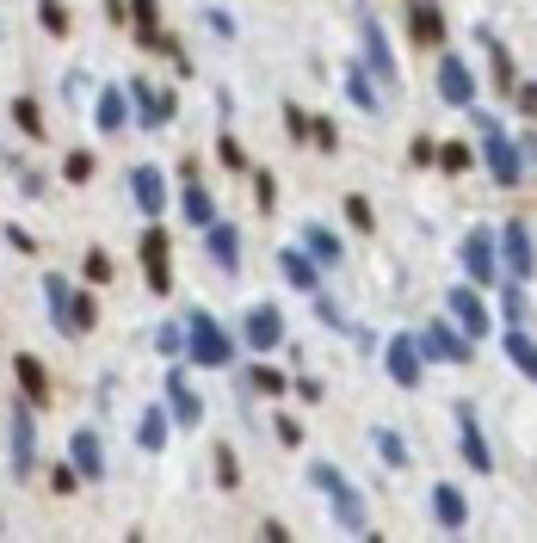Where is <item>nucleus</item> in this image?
Segmentation results:
<instances>
[{
  "mask_svg": "<svg viewBox=\"0 0 537 543\" xmlns=\"http://www.w3.org/2000/svg\"><path fill=\"white\" fill-rule=\"evenodd\" d=\"M167 432H173L167 408H149V414L136 420V445H142V451H167Z\"/></svg>",
  "mask_w": 537,
  "mask_h": 543,
  "instance_id": "28",
  "label": "nucleus"
},
{
  "mask_svg": "<svg viewBox=\"0 0 537 543\" xmlns=\"http://www.w3.org/2000/svg\"><path fill=\"white\" fill-rule=\"evenodd\" d=\"M470 346L476 340H463L457 328H445V321H433V328L420 334V358H439V365H470V358H476Z\"/></svg>",
  "mask_w": 537,
  "mask_h": 543,
  "instance_id": "10",
  "label": "nucleus"
},
{
  "mask_svg": "<svg viewBox=\"0 0 537 543\" xmlns=\"http://www.w3.org/2000/svg\"><path fill=\"white\" fill-rule=\"evenodd\" d=\"M309 136H315V149H321V155H334V149H340V130H334L328 118H309Z\"/></svg>",
  "mask_w": 537,
  "mask_h": 543,
  "instance_id": "43",
  "label": "nucleus"
},
{
  "mask_svg": "<svg viewBox=\"0 0 537 543\" xmlns=\"http://www.w3.org/2000/svg\"><path fill=\"white\" fill-rule=\"evenodd\" d=\"M457 439H463V463H470L476 476H494V451H488V439H482L470 402H457Z\"/></svg>",
  "mask_w": 537,
  "mask_h": 543,
  "instance_id": "12",
  "label": "nucleus"
},
{
  "mask_svg": "<svg viewBox=\"0 0 537 543\" xmlns=\"http://www.w3.org/2000/svg\"><path fill=\"white\" fill-rule=\"evenodd\" d=\"M155 352H161V358H179V352H186V328H179V321H161Z\"/></svg>",
  "mask_w": 537,
  "mask_h": 543,
  "instance_id": "42",
  "label": "nucleus"
},
{
  "mask_svg": "<svg viewBox=\"0 0 537 543\" xmlns=\"http://www.w3.org/2000/svg\"><path fill=\"white\" fill-rule=\"evenodd\" d=\"M13 124H19L31 142H44V136H50V124H44V112H38V99H13Z\"/></svg>",
  "mask_w": 537,
  "mask_h": 543,
  "instance_id": "33",
  "label": "nucleus"
},
{
  "mask_svg": "<svg viewBox=\"0 0 537 543\" xmlns=\"http://www.w3.org/2000/svg\"><path fill=\"white\" fill-rule=\"evenodd\" d=\"M93 124H99L105 136H118V130L130 124V93H124V87H105L99 105H93Z\"/></svg>",
  "mask_w": 537,
  "mask_h": 543,
  "instance_id": "24",
  "label": "nucleus"
},
{
  "mask_svg": "<svg viewBox=\"0 0 537 543\" xmlns=\"http://www.w3.org/2000/svg\"><path fill=\"white\" fill-rule=\"evenodd\" d=\"M272 198H278V179L260 167V173H254V204H260V210H272Z\"/></svg>",
  "mask_w": 537,
  "mask_h": 543,
  "instance_id": "46",
  "label": "nucleus"
},
{
  "mask_svg": "<svg viewBox=\"0 0 537 543\" xmlns=\"http://www.w3.org/2000/svg\"><path fill=\"white\" fill-rule=\"evenodd\" d=\"M494 253H507V272H513L519 284H531V266H537V253H531V223H525V216H513V223L494 235Z\"/></svg>",
  "mask_w": 537,
  "mask_h": 543,
  "instance_id": "7",
  "label": "nucleus"
},
{
  "mask_svg": "<svg viewBox=\"0 0 537 543\" xmlns=\"http://www.w3.org/2000/svg\"><path fill=\"white\" fill-rule=\"evenodd\" d=\"M81 272H87V284H112V253H105V247H87V260H81Z\"/></svg>",
  "mask_w": 537,
  "mask_h": 543,
  "instance_id": "38",
  "label": "nucleus"
},
{
  "mask_svg": "<svg viewBox=\"0 0 537 543\" xmlns=\"http://www.w3.org/2000/svg\"><path fill=\"white\" fill-rule=\"evenodd\" d=\"M130 19H136V38L155 50V38H161V7H155V0H130Z\"/></svg>",
  "mask_w": 537,
  "mask_h": 543,
  "instance_id": "32",
  "label": "nucleus"
},
{
  "mask_svg": "<svg viewBox=\"0 0 537 543\" xmlns=\"http://www.w3.org/2000/svg\"><path fill=\"white\" fill-rule=\"evenodd\" d=\"M371 445H377V457H383L389 469H408V463H414L408 439H402V432H389V426H377V432H371Z\"/></svg>",
  "mask_w": 537,
  "mask_h": 543,
  "instance_id": "29",
  "label": "nucleus"
},
{
  "mask_svg": "<svg viewBox=\"0 0 537 543\" xmlns=\"http://www.w3.org/2000/svg\"><path fill=\"white\" fill-rule=\"evenodd\" d=\"M482 44L494 50V87H500V93H507V87L519 81V68H513V56H507V44H494V38H488V31H482Z\"/></svg>",
  "mask_w": 537,
  "mask_h": 543,
  "instance_id": "35",
  "label": "nucleus"
},
{
  "mask_svg": "<svg viewBox=\"0 0 537 543\" xmlns=\"http://www.w3.org/2000/svg\"><path fill=\"white\" fill-rule=\"evenodd\" d=\"M13 377H19V389H25V402H31V408H44V402H50V371H44L31 352H13Z\"/></svg>",
  "mask_w": 537,
  "mask_h": 543,
  "instance_id": "22",
  "label": "nucleus"
},
{
  "mask_svg": "<svg viewBox=\"0 0 537 543\" xmlns=\"http://www.w3.org/2000/svg\"><path fill=\"white\" fill-rule=\"evenodd\" d=\"M358 38H365V75H377L383 87H402V68H396V50H389L377 13H358Z\"/></svg>",
  "mask_w": 537,
  "mask_h": 543,
  "instance_id": "6",
  "label": "nucleus"
},
{
  "mask_svg": "<svg viewBox=\"0 0 537 543\" xmlns=\"http://www.w3.org/2000/svg\"><path fill=\"white\" fill-rule=\"evenodd\" d=\"M186 358H192V365L223 371V365H235V340L210 315H186Z\"/></svg>",
  "mask_w": 537,
  "mask_h": 543,
  "instance_id": "3",
  "label": "nucleus"
},
{
  "mask_svg": "<svg viewBox=\"0 0 537 543\" xmlns=\"http://www.w3.org/2000/svg\"><path fill=\"white\" fill-rule=\"evenodd\" d=\"M204 253L217 260V272H241V235H235V223H223V216H210L204 223Z\"/></svg>",
  "mask_w": 537,
  "mask_h": 543,
  "instance_id": "13",
  "label": "nucleus"
},
{
  "mask_svg": "<svg viewBox=\"0 0 537 543\" xmlns=\"http://www.w3.org/2000/svg\"><path fill=\"white\" fill-rule=\"evenodd\" d=\"M217 161L241 173V167H247V149H241V142H235V136H217Z\"/></svg>",
  "mask_w": 537,
  "mask_h": 543,
  "instance_id": "44",
  "label": "nucleus"
},
{
  "mask_svg": "<svg viewBox=\"0 0 537 543\" xmlns=\"http://www.w3.org/2000/svg\"><path fill=\"white\" fill-rule=\"evenodd\" d=\"M383 371L396 377L402 389H420V371H426V358H420V340H408V334H396L383 346Z\"/></svg>",
  "mask_w": 537,
  "mask_h": 543,
  "instance_id": "11",
  "label": "nucleus"
},
{
  "mask_svg": "<svg viewBox=\"0 0 537 543\" xmlns=\"http://www.w3.org/2000/svg\"><path fill=\"white\" fill-rule=\"evenodd\" d=\"M62 179H68V186H87V179H93V155H87V149H68Z\"/></svg>",
  "mask_w": 537,
  "mask_h": 543,
  "instance_id": "40",
  "label": "nucleus"
},
{
  "mask_svg": "<svg viewBox=\"0 0 537 543\" xmlns=\"http://www.w3.org/2000/svg\"><path fill=\"white\" fill-rule=\"evenodd\" d=\"M284 130H291L297 142H309V118H303V105H284Z\"/></svg>",
  "mask_w": 537,
  "mask_h": 543,
  "instance_id": "48",
  "label": "nucleus"
},
{
  "mask_svg": "<svg viewBox=\"0 0 537 543\" xmlns=\"http://www.w3.org/2000/svg\"><path fill=\"white\" fill-rule=\"evenodd\" d=\"M408 38L426 44V50L445 44V13H439V0H408Z\"/></svg>",
  "mask_w": 537,
  "mask_h": 543,
  "instance_id": "18",
  "label": "nucleus"
},
{
  "mask_svg": "<svg viewBox=\"0 0 537 543\" xmlns=\"http://www.w3.org/2000/svg\"><path fill=\"white\" fill-rule=\"evenodd\" d=\"M507 358L519 377H537V346H531V328H507Z\"/></svg>",
  "mask_w": 537,
  "mask_h": 543,
  "instance_id": "30",
  "label": "nucleus"
},
{
  "mask_svg": "<svg viewBox=\"0 0 537 543\" xmlns=\"http://www.w3.org/2000/svg\"><path fill=\"white\" fill-rule=\"evenodd\" d=\"M463 272H470L476 284H494V278H500V253H494V235H488V229L463 235Z\"/></svg>",
  "mask_w": 537,
  "mask_h": 543,
  "instance_id": "14",
  "label": "nucleus"
},
{
  "mask_svg": "<svg viewBox=\"0 0 537 543\" xmlns=\"http://www.w3.org/2000/svg\"><path fill=\"white\" fill-rule=\"evenodd\" d=\"M68 463H75V476L81 482H105V445H99V432L81 426L75 439H68Z\"/></svg>",
  "mask_w": 537,
  "mask_h": 543,
  "instance_id": "17",
  "label": "nucleus"
},
{
  "mask_svg": "<svg viewBox=\"0 0 537 543\" xmlns=\"http://www.w3.org/2000/svg\"><path fill=\"white\" fill-rule=\"evenodd\" d=\"M142 278H149V291L155 297H167L173 291V241H167V229L161 223H149V229H142Z\"/></svg>",
  "mask_w": 537,
  "mask_h": 543,
  "instance_id": "5",
  "label": "nucleus"
},
{
  "mask_svg": "<svg viewBox=\"0 0 537 543\" xmlns=\"http://www.w3.org/2000/svg\"><path fill=\"white\" fill-rule=\"evenodd\" d=\"M433 149H439V142H426V136H414V149H408V161H414V167H433Z\"/></svg>",
  "mask_w": 537,
  "mask_h": 543,
  "instance_id": "52",
  "label": "nucleus"
},
{
  "mask_svg": "<svg viewBox=\"0 0 537 543\" xmlns=\"http://www.w3.org/2000/svg\"><path fill=\"white\" fill-rule=\"evenodd\" d=\"M309 303H315V315L328 321V328H340V334H352V321H346V309L334 303V297H321V291H309Z\"/></svg>",
  "mask_w": 537,
  "mask_h": 543,
  "instance_id": "41",
  "label": "nucleus"
},
{
  "mask_svg": "<svg viewBox=\"0 0 537 543\" xmlns=\"http://www.w3.org/2000/svg\"><path fill=\"white\" fill-rule=\"evenodd\" d=\"M321 494L334 500V519H340V531H365V494H358L346 476H340V482H328Z\"/></svg>",
  "mask_w": 537,
  "mask_h": 543,
  "instance_id": "21",
  "label": "nucleus"
},
{
  "mask_svg": "<svg viewBox=\"0 0 537 543\" xmlns=\"http://www.w3.org/2000/svg\"><path fill=\"white\" fill-rule=\"evenodd\" d=\"M167 420H173V426H198V420H204V402H198V389L186 383V371L167 377Z\"/></svg>",
  "mask_w": 537,
  "mask_h": 543,
  "instance_id": "20",
  "label": "nucleus"
},
{
  "mask_svg": "<svg viewBox=\"0 0 537 543\" xmlns=\"http://www.w3.org/2000/svg\"><path fill=\"white\" fill-rule=\"evenodd\" d=\"M278 272H284L291 291H315V284H321V266L309 260L303 247H278Z\"/></svg>",
  "mask_w": 537,
  "mask_h": 543,
  "instance_id": "23",
  "label": "nucleus"
},
{
  "mask_svg": "<svg viewBox=\"0 0 537 543\" xmlns=\"http://www.w3.org/2000/svg\"><path fill=\"white\" fill-rule=\"evenodd\" d=\"M303 247H309L315 266H340V260H346V253H340V235L321 229V223H303Z\"/></svg>",
  "mask_w": 537,
  "mask_h": 543,
  "instance_id": "27",
  "label": "nucleus"
},
{
  "mask_svg": "<svg viewBox=\"0 0 537 543\" xmlns=\"http://www.w3.org/2000/svg\"><path fill=\"white\" fill-rule=\"evenodd\" d=\"M217 482H223V488H235V482H241V463H235V451H229V445H217Z\"/></svg>",
  "mask_w": 537,
  "mask_h": 543,
  "instance_id": "45",
  "label": "nucleus"
},
{
  "mask_svg": "<svg viewBox=\"0 0 537 543\" xmlns=\"http://www.w3.org/2000/svg\"><path fill=\"white\" fill-rule=\"evenodd\" d=\"M525 321H531V291L513 278V284H507V328H525Z\"/></svg>",
  "mask_w": 537,
  "mask_h": 543,
  "instance_id": "37",
  "label": "nucleus"
},
{
  "mask_svg": "<svg viewBox=\"0 0 537 543\" xmlns=\"http://www.w3.org/2000/svg\"><path fill=\"white\" fill-rule=\"evenodd\" d=\"M476 130H482V161H488V173L500 179V186H519V179H525V155H531V136H519V142H507V130H500L488 112L476 118Z\"/></svg>",
  "mask_w": 537,
  "mask_h": 543,
  "instance_id": "2",
  "label": "nucleus"
},
{
  "mask_svg": "<svg viewBox=\"0 0 537 543\" xmlns=\"http://www.w3.org/2000/svg\"><path fill=\"white\" fill-rule=\"evenodd\" d=\"M179 210H186V223H210V216H217V198H210L204 186H198V179H192V186H186V198H179Z\"/></svg>",
  "mask_w": 537,
  "mask_h": 543,
  "instance_id": "31",
  "label": "nucleus"
},
{
  "mask_svg": "<svg viewBox=\"0 0 537 543\" xmlns=\"http://www.w3.org/2000/svg\"><path fill=\"white\" fill-rule=\"evenodd\" d=\"M130 198H136L142 216H161V210H167V179H161V167H130Z\"/></svg>",
  "mask_w": 537,
  "mask_h": 543,
  "instance_id": "19",
  "label": "nucleus"
},
{
  "mask_svg": "<svg viewBox=\"0 0 537 543\" xmlns=\"http://www.w3.org/2000/svg\"><path fill=\"white\" fill-rule=\"evenodd\" d=\"M204 19H210V31H217V38H235V19H229L223 7H204Z\"/></svg>",
  "mask_w": 537,
  "mask_h": 543,
  "instance_id": "50",
  "label": "nucleus"
},
{
  "mask_svg": "<svg viewBox=\"0 0 537 543\" xmlns=\"http://www.w3.org/2000/svg\"><path fill=\"white\" fill-rule=\"evenodd\" d=\"M445 303H451V321H457V334H463V340H482V334L494 328V321H488V303L470 291V284H463V291H451Z\"/></svg>",
  "mask_w": 537,
  "mask_h": 543,
  "instance_id": "15",
  "label": "nucleus"
},
{
  "mask_svg": "<svg viewBox=\"0 0 537 543\" xmlns=\"http://www.w3.org/2000/svg\"><path fill=\"white\" fill-rule=\"evenodd\" d=\"M278 445H291V451H297V445H303V426H297V420H291V414H284V420H278Z\"/></svg>",
  "mask_w": 537,
  "mask_h": 543,
  "instance_id": "51",
  "label": "nucleus"
},
{
  "mask_svg": "<svg viewBox=\"0 0 537 543\" xmlns=\"http://www.w3.org/2000/svg\"><path fill=\"white\" fill-rule=\"evenodd\" d=\"M44 297H50V321L68 334V340H81V334H93V321H99V303H93V291H75L62 272H44Z\"/></svg>",
  "mask_w": 537,
  "mask_h": 543,
  "instance_id": "1",
  "label": "nucleus"
},
{
  "mask_svg": "<svg viewBox=\"0 0 537 543\" xmlns=\"http://www.w3.org/2000/svg\"><path fill=\"white\" fill-rule=\"evenodd\" d=\"M346 223H352L358 235H371V229H377V210H371L365 192H352V198H346Z\"/></svg>",
  "mask_w": 537,
  "mask_h": 543,
  "instance_id": "36",
  "label": "nucleus"
},
{
  "mask_svg": "<svg viewBox=\"0 0 537 543\" xmlns=\"http://www.w3.org/2000/svg\"><path fill=\"white\" fill-rule=\"evenodd\" d=\"M7 247H13V253H31L38 241H31V229H13V223H7Z\"/></svg>",
  "mask_w": 537,
  "mask_h": 543,
  "instance_id": "53",
  "label": "nucleus"
},
{
  "mask_svg": "<svg viewBox=\"0 0 537 543\" xmlns=\"http://www.w3.org/2000/svg\"><path fill=\"white\" fill-rule=\"evenodd\" d=\"M241 334H247V346H254V352H272V346H284V315H278L272 303H254V309H247V321H241Z\"/></svg>",
  "mask_w": 537,
  "mask_h": 543,
  "instance_id": "16",
  "label": "nucleus"
},
{
  "mask_svg": "<svg viewBox=\"0 0 537 543\" xmlns=\"http://www.w3.org/2000/svg\"><path fill=\"white\" fill-rule=\"evenodd\" d=\"M254 389H266V395H284V389H291V377H284V371H254Z\"/></svg>",
  "mask_w": 537,
  "mask_h": 543,
  "instance_id": "47",
  "label": "nucleus"
},
{
  "mask_svg": "<svg viewBox=\"0 0 537 543\" xmlns=\"http://www.w3.org/2000/svg\"><path fill=\"white\" fill-rule=\"evenodd\" d=\"M50 482H56V494H75L81 476H75V463H56V469H50Z\"/></svg>",
  "mask_w": 537,
  "mask_h": 543,
  "instance_id": "49",
  "label": "nucleus"
},
{
  "mask_svg": "<svg viewBox=\"0 0 537 543\" xmlns=\"http://www.w3.org/2000/svg\"><path fill=\"white\" fill-rule=\"evenodd\" d=\"M38 25L50 31V38H68V7L62 0H38Z\"/></svg>",
  "mask_w": 537,
  "mask_h": 543,
  "instance_id": "39",
  "label": "nucleus"
},
{
  "mask_svg": "<svg viewBox=\"0 0 537 543\" xmlns=\"http://www.w3.org/2000/svg\"><path fill=\"white\" fill-rule=\"evenodd\" d=\"M38 408L25 402V395H13L7 408V457H13V476H31L38 469V420H31Z\"/></svg>",
  "mask_w": 537,
  "mask_h": 543,
  "instance_id": "4",
  "label": "nucleus"
},
{
  "mask_svg": "<svg viewBox=\"0 0 537 543\" xmlns=\"http://www.w3.org/2000/svg\"><path fill=\"white\" fill-rule=\"evenodd\" d=\"M346 99L358 105V112H371V118H383V112H389V105H383V93L371 87V75H365V68H358V62L346 68Z\"/></svg>",
  "mask_w": 537,
  "mask_h": 543,
  "instance_id": "26",
  "label": "nucleus"
},
{
  "mask_svg": "<svg viewBox=\"0 0 537 543\" xmlns=\"http://www.w3.org/2000/svg\"><path fill=\"white\" fill-rule=\"evenodd\" d=\"M439 99L457 105V112H476V75L463 56H439Z\"/></svg>",
  "mask_w": 537,
  "mask_h": 543,
  "instance_id": "8",
  "label": "nucleus"
},
{
  "mask_svg": "<svg viewBox=\"0 0 537 543\" xmlns=\"http://www.w3.org/2000/svg\"><path fill=\"white\" fill-rule=\"evenodd\" d=\"M433 519H439L445 531H463V519H470V500H463V488H451V482L433 488Z\"/></svg>",
  "mask_w": 537,
  "mask_h": 543,
  "instance_id": "25",
  "label": "nucleus"
},
{
  "mask_svg": "<svg viewBox=\"0 0 537 543\" xmlns=\"http://www.w3.org/2000/svg\"><path fill=\"white\" fill-rule=\"evenodd\" d=\"M470 161H476L470 142H445V149H433V167H445V173H470Z\"/></svg>",
  "mask_w": 537,
  "mask_h": 543,
  "instance_id": "34",
  "label": "nucleus"
},
{
  "mask_svg": "<svg viewBox=\"0 0 537 543\" xmlns=\"http://www.w3.org/2000/svg\"><path fill=\"white\" fill-rule=\"evenodd\" d=\"M130 93V105H136V124H149V130H161V124H173V112H179V99L173 93H161V87H149V81H130L124 87Z\"/></svg>",
  "mask_w": 537,
  "mask_h": 543,
  "instance_id": "9",
  "label": "nucleus"
}]
</instances>
